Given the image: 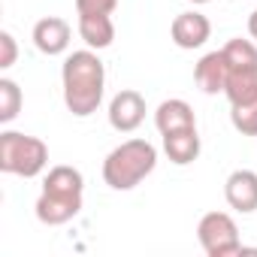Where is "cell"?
Instances as JSON below:
<instances>
[{
    "instance_id": "3",
    "label": "cell",
    "mask_w": 257,
    "mask_h": 257,
    "mask_svg": "<svg viewBox=\"0 0 257 257\" xmlns=\"http://www.w3.org/2000/svg\"><path fill=\"white\" fill-rule=\"evenodd\" d=\"M158 167V149L149 140H127L103 161V182L112 191H131Z\"/></svg>"
},
{
    "instance_id": "1",
    "label": "cell",
    "mask_w": 257,
    "mask_h": 257,
    "mask_svg": "<svg viewBox=\"0 0 257 257\" xmlns=\"http://www.w3.org/2000/svg\"><path fill=\"white\" fill-rule=\"evenodd\" d=\"M61 82H64V103L76 118H88L97 112V106L103 103V91H106V67L97 58L94 49H82L67 55L64 70H61Z\"/></svg>"
},
{
    "instance_id": "19",
    "label": "cell",
    "mask_w": 257,
    "mask_h": 257,
    "mask_svg": "<svg viewBox=\"0 0 257 257\" xmlns=\"http://www.w3.org/2000/svg\"><path fill=\"white\" fill-rule=\"evenodd\" d=\"M19 58V46H16V37L10 31H0V70H10Z\"/></svg>"
},
{
    "instance_id": "20",
    "label": "cell",
    "mask_w": 257,
    "mask_h": 257,
    "mask_svg": "<svg viewBox=\"0 0 257 257\" xmlns=\"http://www.w3.org/2000/svg\"><path fill=\"white\" fill-rule=\"evenodd\" d=\"M248 34H251V40L257 43V10L248 16Z\"/></svg>"
},
{
    "instance_id": "14",
    "label": "cell",
    "mask_w": 257,
    "mask_h": 257,
    "mask_svg": "<svg viewBox=\"0 0 257 257\" xmlns=\"http://www.w3.org/2000/svg\"><path fill=\"white\" fill-rule=\"evenodd\" d=\"M79 37L88 49H109L115 40V25L109 16H79Z\"/></svg>"
},
{
    "instance_id": "10",
    "label": "cell",
    "mask_w": 257,
    "mask_h": 257,
    "mask_svg": "<svg viewBox=\"0 0 257 257\" xmlns=\"http://www.w3.org/2000/svg\"><path fill=\"white\" fill-rule=\"evenodd\" d=\"M227 76H230V64H227L224 52H209L194 67V79H197L203 94H224Z\"/></svg>"
},
{
    "instance_id": "4",
    "label": "cell",
    "mask_w": 257,
    "mask_h": 257,
    "mask_svg": "<svg viewBox=\"0 0 257 257\" xmlns=\"http://www.w3.org/2000/svg\"><path fill=\"white\" fill-rule=\"evenodd\" d=\"M49 167V146L37 137L4 131L0 134V170L10 176L34 179Z\"/></svg>"
},
{
    "instance_id": "8",
    "label": "cell",
    "mask_w": 257,
    "mask_h": 257,
    "mask_svg": "<svg viewBox=\"0 0 257 257\" xmlns=\"http://www.w3.org/2000/svg\"><path fill=\"white\" fill-rule=\"evenodd\" d=\"M170 34H173V43L179 49H200L212 37V22L203 13H197V10L194 13H179L173 19Z\"/></svg>"
},
{
    "instance_id": "15",
    "label": "cell",
    "mask_w": 257,
    "mask_h": 257,
    "mask_svg": "<svg viewBox=\"0 0 257 257\" xmlns=\"http://www.w3.org/2000/svg\"><path fill=\"white\" fill-rule=\"evenodd\" d=\"M221 52H224V58H227L230 70L257 67V46H254L251 40H242V37H236V40H230V43H227Z\"/></svg>"
},
{
    "instance_id": "5",
    "label": "cell",
    "mask_w": 257,
    "mask_h": 257,
    "mask_svg": "<svg viewBox=\"0 0 257 257\" xmlns=\"http://www.w3.org/2000/svg\"><path fill=\"white\" fill-rule=\"evenodd\" d=\"M197 239L209 257H230L242 251L239 227L227 212H206L197 224Z\"/></svg>"
},
{
    "instance_id": "12",
    "label": "cell",
    "mask_w": 257,
    "mask_h": 257,
    "mask_svg": "<svg viewBox=\"0 0 257 257\" xmlns=\"http://www.w3.org/2000/svg\"><path fill=\"white\" fill-rule=\"evenodd\" d=\"M164 152L176 167H188L200 158V134L197 127L188 131H176V134H164Z\"/></svg>"
},
{
    "instance_id": "9",
    "label": "cell",
    "mask_w": 257,
    "mask_h": 257,
    "mask_svg": "<svg viewBox=\"0 0 257 257\" xmlns=\"http://www.w3.org/2000/svg\"><path fill=\"white\" fill-rule=\"evenodd\" d=\"M70 37H73L70 25H67L64 19H58V16L40 19V22L34 25V46H37L43 55H49V58L64 55V52L70 49Z\"/></svg>"
},
{
    "instance_id": "21",
    "label": "cell",
    "mask_w": 257,
    "mask_h": 257,
    "mask_svg": "<svg viewBox=\"0 0 257 257\" xmlns=\"http://www.w3.org/2000/svg\"><path fill=\"white\" fill-rule=\"evenodd\" d=\"M191 4H212V0H191Z\"/></svg>"
},
{
    "instance_id": "18",
    "label": "cell",
    "mask_w": 257,
    "mask_h": 257,
    "mask_svg": "<svg viewBox=\"0 0 257 257\" xmlns=\"http://www.w3.org/2000/svg\"><path fill=\"white\" fill-rule=\"evenodd\" d=\"M118 0H76L79 16H112Z\"/></svg>"
},
{
    "instance_id": "7",
    "label": "cell",
    "mask_w": 257,
    "mask_h": 257,
    "mask_svg": "<svg viewBox=\"0 0 257 257\" xmlns=\"http://www.w3.org/2000/svg\"><path fill=\"white\" fill-rule=\"evenodd\" d=\"M224 197H227L230 209L251 215L257 209V173L254 170H233L224 182Z\"/></svg>"
},
{
    "instance_id": "6",
    "label": "cell",
    "mask_w": 257,
    "mask_h": 257,
    "mask_svg": "<svg viewBox=\"0 0 257 257\" xmlns=\"http://www.w3.org/2000/svg\"><path fill=\"white\" fill-rule=\"evenodd\" d=\"M109 124H112V131L118 134H134L137 127L146 121V97L134 88H124L112 97L109 103Z\"/></svg>"
},
{
    "instance_id": "13",
    "label": "cell",
    "mask_w": 257,
    "mask_h": 257,
    "mask_svg": "<svg viewBox=\"0 0 257 257\" xmlns=\"http://www.w3.org/2000/svg\"><path fill=\"white\" fill-rule=\"evenodd\" d=\"M224 94H227L230 106H245V103H254V100H257V67L230 70Z\"/></svg>"
},
{
    "instance_id": "2",
    "label": "cell",
    "mask_w": 257,
    "mask_h": 257,
    "mask_svg": "<svg viewBox=\"0 0 257 257\" xmlns=\"http://www.w3.org/2000/svg\"><path fill=\"white\" fill-rule=\"evenodd\" d=\"M82 194H85V179L76 167H52L46 182H43V194L37 200V218L49 227H61L67 221H73L82 212Z\"/></svg>"
},
{
    "instance_id": "16",
    "label": "cell",
    "mask_w": 257,
    "mask_h": 257,
    "mask_svg": "<svg viewBox=\"0 0 257 257\" xmlns=\"http://www.w3.org/2000/svg\"><path fill=\"white\" fill-rule=\"evenodd\" d=\"M22 103H25V97H22L19 82L4 76V79H0V124H10L22 112Z\"/></svg>"
},
{
    "instance_id": "11",
    "label": "cell",
    "mask_w": 257,
    "mask_h": 257,
    "mask_svg": "<svg viewBox=\"0 0 257 257\" xmlns=\"http://www.w3.org/2000/svg\"><path fill=\"white\" fill-rule=\"evenodd\" d=\"M155 124H158V131L161 137L164 134H176V131H188V127H197V115L191 109V103L185 100H164L155 112Z\"/></svg>"
},
{
    "instance_id": "17",
    "label": "cell",
    "mask_w": 257,
    "mask_h": 257,
    "mask_svg": "<svg viewBox=\"0 0 257 257\" xmlns=\"http://www.w3.org/2000/svg\"><path fill=\"white\" fill-rule=\"evenodd\" d=\"M230 121L242 137H257V100L245 106H230Z\"/></svg>"
}]
</instances>
